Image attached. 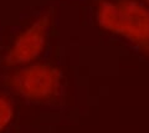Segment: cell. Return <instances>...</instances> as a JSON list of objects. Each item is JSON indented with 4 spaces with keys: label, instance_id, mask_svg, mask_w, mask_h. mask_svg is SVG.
<instances>
[{
    "label": "cell",
    "instance_id": "1",
    "mask_svg": "<svg viewBox=\"0 0 149 133\" xmlns=\"http://www.w3.org/2000/svg\"><path fill=\"white\" fill-rule=\"evenodd\" d=\"M96 21L102 30L120 36L149 55V6L138 0H101Z\"/></svg>",
    "mask_w": 149,
    "mask_h": 133
},
{
    "label": "cell",
    "instance_id": "4",
    "mask_svg": "<svg viewBox=\"0 0 149 133\" xmlns=\"http://www.w3.org/2000/svg\"><path fill=\"white\" fill-rule=\"evenodd\" d=\"M14 113H15V109H14L13 102L6 96L0 95V132L4 131L11 123Z\"/></svg>",
    "mask_w": 149,
    "mask_h": 133
},
{
    "label": "cell",
    "instance_id": "5",
    "mask_svg": "<svg viewBox=\"0 0 149 133\" xmlns=\"http://www.w3.org/2000/svg\"><path fill=\"white\" fill-rule=\"evenodd\" d=\"M146 5L149 6V0H146Z\"/></svg>",
    "mask_w": 149,
    "mask_h": 133
},
{
    "label": "cell",
    "instance_id": "3",
    "mask_svg": "<svg viewBox=\"0 0 149 133\" xmlns=\"http://www.w3.org/2000/svg\"><path fill=\"white\" fill-rule=\"evenodd\" d=\"M51 16L41 14L20 31L9 46L4 62L8 67H22L34 63L45 51L49 41Z\"/></svg>",
    "mask_w": 149,
    "mask_h": 133
},
{
    "label": "cell",
    "instance_id": "2",
    "mask_svg": "<svg viewBox=\"0 0 149 133\" xmlns=\"http://www.w3.org/2000/svg\"><path fill=\"white\" fill-rule=\"evenodd\" d=\"M6 86L31 103L55 102L62 91V73L50 63L34 62L17 67L6 77Z\"/></svg>",
    "mask_w": 149,
    "mask_h": 133
}]
</instances>
